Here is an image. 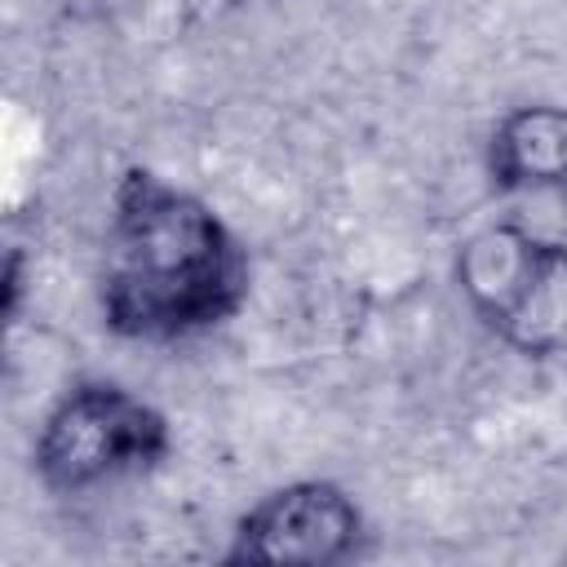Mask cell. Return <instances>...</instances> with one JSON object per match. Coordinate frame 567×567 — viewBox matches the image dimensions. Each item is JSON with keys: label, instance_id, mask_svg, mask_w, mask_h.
Segmentation results:
<instances>
[{"label": "cell", "instance_id": "3957f363", "mask_svg": "<svg viewBox=\"0 0 567 567\" xmlns=\"http://www.w3.org/2000/svg\"><path fill=\"white\" fill-rule=\"evenodd\" d=\"M456 288L483 328L523 359L567 350V239L514 217L478 226L456 252Z\"/></svg>", "mask_w": 567, "mask_h": 567}, {"label": "cell", "instance_id": "7a4b0ae2", "mask_svg": "<svg viewBox=\"0 0 567 567\" xmlns=\"http://www.w3.org/2000/svg\"><path fill=\"white\" fill-rule=\"evenodd\" d=\"M173 452L168 416L120 381H75L40 416L31 465L58 496L97 492L120 478L151 474Z\"/></svg>", "mask_w": 567, "mask_h": 567}, {"label": "cell", "instance_id": "6da1fadb", "mask_svg": "<svg viewBox=\"0 0 567 567\" xmlns=\"http://www.w3.org/2000/svg\"><path fill=\"white\" fill-rule=\"evenodd\" d=\"M248 252L221 213L155 168H124L97 257L102 323L142 346H177L239 315Z\"/></svg>", "mask_w": 567, "mask_h": 567}, {"label": "cell", "instance_id": "277c9868", "mask_svg": "<svg viewBox=\"0 0 567 567\" xmlns=\"http://www.w3.org/2000/svg\"><path fill=\"white\" fill-rule=\"evenodd\" d=\"M368 536L359 501L332 478H297L252 501L226 545V563L332 567L359 558Z\"/></svg>", "mask_w": 567, "mask_h": 567}, {"label": "cell", "instance_id": "5b68a950", "mask_svg": "<svg viewBox=\"0 0 567 567\" xmlns=\"http://www.w3.org/2000/svg\"><path fill=\"white\" fill-rule=\"evenodd\" d=\"M487 173L496 190L514 195L567 190V106L527 102L505 111L487 137Z\"/></svg>", "mask_w": 567, "mask_h": 567}]
</instances>
